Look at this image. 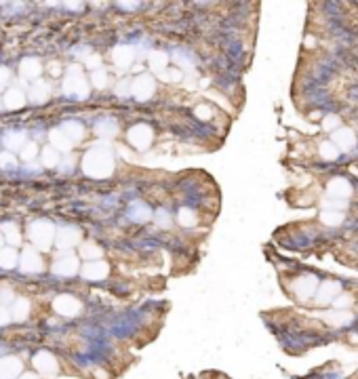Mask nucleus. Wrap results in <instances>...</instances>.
Masks as SVG:
<instances>
[{
	"mask_svg": "<svg viewBox=\"0 0 358 379\" xmlns=\"http://www.w3.org/2000/svg\"><path fill=\"white\" fill-rule=\"evenodd\" d=\"M333 144L337 146V150H352L356 146V135L352 129H346V126H339V129L333 133Z\"/></svg>",
	"mask_w": 358,
	"mask_h": 379,
	"instance_id": "a211bd4d",
	"label": "nucleus"
},
{
	"mask_svg": "<svg viewBox=\"0 0 358 379\" xmlns=\"http://www.w3.org/2000/svg\"><path fill=\"white\" fill-rule=\"evenodd\" d=\"M53 310L59 316H66V318H72V316L80 314L82 303L78 302L74 295H57L53 302Z\"/></svg>",
	"mask_w": 358,
	"mask_h": 379,
	"instance_id": "0eeeda50",
	"label": "nucleus"
},
{
	"mask_svg": "<svg viewBox=\"0 0 358 379\" xmlns=\"http://www.w3.org/2000/svg\"><path fill=\"white\" fill-rule=\"evenodd\" d=\"M181 76H184V74H181V70H175V68L166 70V72L160 74V78H162V80H166V82H179Z\"/></svg>",
	"mask_w": 358,
	"mask_h": 379,
	"instance_id": "79ce46f5",
	"label": "nucleus"
},
{
	"mask_svg": "<svg viewBox=\"0 0 358 379\" xmlns=\"http://www.w3.org/2000/svg\"><path fill=\"white\" fill-rule=\"evenodd\" d=\"M322 207L327 211H344L348 207V202L339 198H329V200H322Z\"/></svg>",
	"mask_w": 358,
	"mask_h": 379,
	"instance_id": "a19ab883",
	"label": "nucleus"
},
{
	"mask_svg": "<svg viewBox=\"0 0 358 379\" xmlns=\"http://www.w3.org/2000/svg\"><path fill=\"white\" fill-rule=\"evenodd\" d=\"M49 139H51V146H53L55 150H57V152H70L72 146H74V144H72V141L68 139L66 133H63V131L59 129V126H57V129H53V131L49 133Z\"/></svg>",
	"mask_w": 358,
	"mask_h": 379,
	"instance_id": "5701e85b",
	"label": "nucleus"
},
{
	"mask_svg": "<svg viewBox=\"0 0 358 379\" xmlns=\"http://www.w3.org/2000/svg\"><path fill=\"white\" fill-rule=\"evenodd\" d=\"M21 369H23V365L17 356H2L0 358V379H19Z\"/></svg>",
	"mask_w": 358,
	"mask_h": 379,
	"instance_id": "ddd939ff",
	"label": "nucleus"
},
{
	"mask_svg": "<svg viewBox=\"0 0 358 379\" xmlns=\"http://www.w3.org/2000/svg\"><path fill=\"white\" fill-rule=\"evenodd\" d=\"M15 167H17V158L13 156V152H2L0 154V169L13 171Z\"/></svg>",
	"mask_w": 358,
	"mask_h": 379,
	"instance_id": "58836bf2",
	"label": "nucleus"
},
{
	"mask_svg": "<svg viewBox=\"0 0 358 379\" xmlns=\"http://www.w3.org/2000/svg\"><path fill=\"white\" fill-rule=\"evenodd\" d=\"M26 144H28V135L23 131H9L4 135V146L9 152H13V150H19L21 152Z\"/></svg>",
	"mask_w": 358,
	"mask_h": 379,
	"instance_id": "b1692460",
	"label": "nucleus"
},
{
	"mask_svg": "<svg viewBox=\"0 0 358 379\" xmlns=\"http://www.w3.org/2000/svg\"><path fill=\"white\" fill-rule=\"evenodd\" d=\"M26 169H28V171H32V173H36V171H38V169H40V167H38V164H36V162H30V164H28V167H26Z\"/></svg>",
	"mask_w": 358,
	"mask_h": 379,
	"instance_id": "13d9d810",
	"label": "nucleus"
},
{
	"mask_svg": "<svg viewBox=\"0 0 358 379\" xmlns=\"http://www.w3.org/2000/svg\"><path fill=\"white\" fill-rule=\"evenodd\" d=\"M120 6L122 9H137L139 2H120Z\"/></svg>",
	"mask_w": 358,
	"mask_h": 379,
	"instance_id": "4d7b16f0",
	"label": "nucleus"
},
{
	"mask_svg": "<svg viewBox=\"0 0 358 379\" xmlns=\"http://www.w3.org/2000/svg\"><path fill=\"white\" fill-rule=\"evenodd\" d=\"M72 167H74V158H72V156H70V158H66V160L61 162V171H63V173H70V171H72Z\"/></svg>",
	"mask_w": 358,
	"mask_h": 379,
	"instance_id": "864d4df0",
	"label": "nucleus"
},
{
	"mask_svg": "<svg viewBox=\"0 0 358 379\" xmlns=\"http://www.w3.org/2000/svg\"><path fill=\"white\" fill-rule=\"evenodd\" d=\"M40 160H42V167H57L59 160H61V156H59V152L53 146H44L40 150Z\"/></svg>",
	"mask_w": 358,
	"mask_h": 379,
	"instance_id": "7c9ffc66",
	"label": "nucleus"
},
{
	"mask_svg": "<svg viewBox=\"0 0 358 379\" xmlns=\"http://www.w3.org/2000/svg\"><path fill=\"white\" fill-rule=\"evenodd\" d=\"M28 236L30 240L34 242V247L38 251H46L55 242V236H57V230L51 221H44V219H38L34 224H30L28 227Z\"/></svg>",
	"mask_w": 358,
	"mask_h": 379,
	"instance_id": "7ed1b4c3",
	"label": "nucleus"
},
{
	"mask_svg": "<svg viewBox=\"0 0 358 379\" xmlns=\"http://www.w3.org/2000/svg\"><path fill=\"white\" fill-rule=\"evenodd\" d=\"M11 318H13V314H11V310L6 305H0V327H4L6 322H11Z\"/></svg>",
	"mask_w": 358,
	"mask_h": 379,
	"instance_id": "09e8293b",
	"label": "nucleus"
},
{
	"mask_svg": "<svg viewBox=\"0 0 358 379\" xmlns=\"http://www.w3.org/2000/svg\"><path fill=\"white\" fill-rule=\"evenodd\" d=\"M0 232H2L4 236V240L9 242V247H17V244L21 242V234H19V226L15 224V221H6V224L0 226Z\"/></svg>",
	"mask_w": 358,
	"mask_h": 379,
	"instance_id": "393cba45",
	"label": "nucleus"
},
{
	"mask_svg": "<svg viewBox=\"0 0 358 379\" xmlns=\"http://www.w3.org/2000/svg\"><path fill=\"white\" fill-rule=\"evenodd\" d=\"M194 114L200 118V120H211V118H213V110H211L209 106H204V104H202V106H196Z\"/></svg>",
	"mask_w": 358,
	"mask_h": 379,
	"instance_id": "a18cd8bd",
	"label": "nucleus"
},
{
	"mask_svg": "<svg viewBox=\"0 0 358 379\" xmlns=\"http://www.w3.org/2000/svg\"><path fill=\"white\" fill-rule=\"evenodd\" d=\"M177 221H179V226H184V227H194L198 224V215H196V211L184 207L177 213Z\"/></svg>",
	"mask_w": 358,
	"mask_h": 379,
	"instance_id": "72a5a7b5",
	"label": "nucleus"
},
{
	"mask_svg": "<svg viewBox=\"0 0 358 379\" xmlns=\"http://www.w3.org/2000/svg\"><path fill=\"white\" fill-rule=\"evenodd\" d=\"M11 314H13V320H17V322L26 320L28 314H30V302H28V299H23V297L15 299L13 307H11Z\"/></svg>",
	"mask_w": 358,
	"mask_h": 379,
	"instance_id": "c756f323",
	"label": "nucleus"
},
{
	"mask_svg": "<svg viewBox=\"0 0 358 379\" xmlns=\"http://www.w3.org/2000/svg\"><path fill=\"white\" fill-rule=\"evenodd\" d=\"M126 137H129V144L135 148V150H139V152H143V150H148L150 146H152V141H154V131H152V126L150 124H135L129 129V133H126Z\"/></svg>",
	"mask_w": 358,
	"mask_h": 379,
	"instance_id": "20e7f679",
	"label": "nucleus"
},
{
	"mask_svg": "<svg viewBox=\"0 0 358 379\" xmlns=\"http://www.w3.org/2000/svg\"><path fill=\"white\" fill-rule=\"evenodd\" d=\"M19 265H21V270L28 272V274L40 272L42 270V257H40V253H38V249L26 247V251H23L21 257H19Z\"/></svg>",
	"mask_w": 358,
	"mask_h": 379,
	"instance_id": "1a4fd4ad",
	"label": "nucleus"
},
{
	"mask_svg": "<svg viewBox=\"0 0 358 379\" xmlns=\"http://www.w3.org/2000/svg\"><path fill=\"white\" fill-rule=\"evenodd\" d=\"M36 154H38V146L34 144V141H28V144L23 146V150H21V160L26 164H30V162H34Z\"/></svg>",
	"mask_w": 358,
	"mask_h": 379,
	"instance_id": "e433bc0d",
	"label": "nucleus"
},
{
	"mask_svg": "<svg viewBox=\"0 0 358 379\" xmlns=\"http://www.w3.org/2000/svg\"><path fill=\"white\" fill-rule=\"evenodd\" d=\"M11 302H15V295L11 289H2L0 291V305H9Z\"/></svg>",
	"mask_w": 358,
	"mask_h": 379,
	"instance_id": "de8ad7c7",
	"label": "nucleus"
},
{
	"mask_svg": "<svg viewBox=\"0 0 358 379\" xmlns=\"http://www.w3.org/2000/svg\"><path fill=\"white\" fill-rule=\"evenodd\" d=\"M318 150H320V156L324 158V160H335V158L339 156V150L333 141H324V144H320Z\"/></svg>",
	"mask_w": 358,
	"mask_h": 379,
	"instance_id": "c9c22d12",
	"label": "nucleus"
},
{
	"mask_svg": "<svg viewBox=\"0 0 358 379\" xmlns=\"http://www.w3.org/2000/svg\"><path fill=\"white\" fill-rule=\"evenodd\" d=\"M82 238V234L78 227L74 226H61L59 230H57V236H55V244L61 249V251H70V249H74L78 242H80Z\"/></svg>",
	"mask_w": 358,
	"mask_h": 379,
	"instance_id": "6e6552de",
	"label": "nucleus"
},
{
	"mask_svg": "<svg viewBox=\"0 0 358 379\" xmlns=\"http://www.w3.org/2000/svg\"><path fill=\"white\" fill-rule=\"evenodd\" d=\"M63 93L70 95V97H76V99L89 97V82H86V76L80 66L68 68L66 78H63Z\"/></svg>",
	"mask_w": 358,
	"mask_h": 379,
	"instance_id": "f03ea898",
	"label": "nucleus"
},
{
	"mask_svg": "<svg viewBox=\"0 0 358 379\" xmlns=\"http://www.w3.org/2000/svg\"><path fill=\"white\" fill-rule=\"evenodd\" d=\"M19 379H38V377H36L34 373H23V375H21Z\"/></svg>",
	"mask_w": 358,
	"mask_h": 379,
	"instance_id": "bf43d9fd",
	"label": "nucleus"
},
{
	"mask_svg": "<svg viewBox=\"0 0 358 379\" xmlns=\"http://www.w3.org/2000/svg\"><path fill=\"white\" fill-rule=\"evenodd\" d=\"M354 316L346 312V310H335V312H329V314H324V320L329 322V325L333 327H348L350 322H352Z\"/></svg>",
	"mask_w": 358,
	"mask_h": 379,
	"instance_id": "bb28decb",
	"label": "nucleus"
},
{
	"mask_svg": "<svg viewBox=\"0 0 358 379\" xmlns=\"http://www.w3.org/2000/svg\"><path fill=\"white\" fill-rule=\"evenodd\" d=\"M17 264H19V255L13 247H6V249L0 251V267H2V270H13Z\"/></svg>",
	"mask_w": 358,
	"mask_h": 379,
	"instance_id": "c85d7f7f",
	"label": "nucleus"
},
{
	"mask_svg": "<svg viewBox=\"0 0 358 379\" xmlns=\"http://www.w3.org/2000/svg\"><path fill=\"white\" fill-rule=\"evenodd\" d=\"M156 91V80L154 76L150 74H139L137 78L133 80V86H131V95L137 101H148L150 97L154 95Z\"/></svg>",
	"mask_w": 358,
	"mask_h": 379,
	"instance_id": "423d86ee",
	"label": "nucleus"
},
{
	"mask_svg": "<svg viewBox=\"0 0 358 379\" xmlns=\"http://www.w3.org/2000/svg\"><path fill=\"white\" fill-rule=\"evenodd\" d=\"M74 55H76V57H80V59H89L91 57V49H89V46H76V51H74Z\"/></svg>",
	"mask_w": 358,
	"mask_h": 379,
	"instance_id": "603ef678",
	"label": "nucleus"
},
{
	"mask_svg": "<svg viewBox=\"0 0 358 379\" xmlns=\"http://www.w3.org/2000/svg\"><path fill=\"white\" fill-rule=\"evenodd\" d=\"M339 295H341V284L335 282V280H324L316 291V303L318 305L333 303Z\"/></svg>",
	"mask_w": 358,
	"mask_h": 379,
	"instance_id": "9d476101",
	"label": "nucleus"
},
{
	"mask_svg": "<svg viewBox=\"0 0 358 379\" xmlns=\"http://www.w3.org/2000/svg\"><path fill=\"white\" fill-rule=\"evenodd\" d=\"M49 93H51V89H49V84L46 82H42V80H36V82H32V86H30V93H28V99L32 101V104H44L46 99H49Z\"/></svg>",
	"mask_w": 358,
	"mask_h": 379,
	"instance_id": "412c9836",
	"label": "nucleus"
},
{
	"mask_svg": "<svg viewBox=\"0 0 358 379\" xmlns=\"http://www.w3.org/2000/svg\"><path fill=\"white\" fill-rule=\"evenodd\" d=\"M49 72H51L53 76H59V74H61V68H59V63H57V61H53L51 66H49Z\"/></svg>",
	"mask_w": 358,
	"mask_h": 379,
	"instance_id": "5fc2aeb1",
	"label": "nucleus"
},
{
	"mask_svg": "<svg viewBox=\"0 0 358 379\" xmlns=\"http://www.w3.org/2000/svg\"><path fill=\"white\" fill-rule=\"evenodd\" d=\"M66 6H68V9H72V11H80L82 9L80 2H66Z\"/></svg>",
	"mask_w": 358,
	"mask_h": 379,
	"instance_id": "6e6d98bb",
	"label": "nucleus"
},
{
	"mask_svg": "<svg viewBox=\"0 0 358 379\" xmlns=\"http://www.w3.org/2000/svg\"><path fill=\"white\" fill-rule=\"evenodd\" d=\"M112 61L118 70H126L131 68V63L135 61V49L129 44H118L112 51Z\"/></svg>",
	"mask_w": 358,
	"mask_h": 379,
	"instance_id": "4468645a",
	"label": "nucleus"
},
{
	"mask_svg": "<svg viewBox=\"0 0 358 379\" xmlns=\"http://www.w3.org/2000/svg\"><path fill=\"white\" fill-rule=\"evenodd\" d=\"M101 253L103 251L95 242H86L80 247V257H84L86 262H97V259H101Z\"/></svg>",
	"mask_w": 358,
	"mask_h": 379,
	"instance_id": "f704fd0d",
	"label": "nucleus"
},
{
	"mask_svg": "<svg viewBox=\"0 0 358 379\" xmlns=\"http://www.w3.org/2000/svg\"><path fill=\"white\" fill-rule=\"evenodd\" d=\"M91 82L95 89H106L108 86V74H106V70H95L93 76H91Z\"/></svg>",
	"mask_w": 358,
	"mask_h": 379,
	"instance_id": "4c0bfd02",
	"label": "nucleus"
},
{
	"mask_svg": "<svg viewBox=\"0 0 358 379\" xmlns=\"http://www.w3.org/2000/svg\"><path fill=\"white\" fill-rule=\"evenodd\" d=\"M322 129H327V131H333V133H335L337 129H339V116H327V118H324V120H322Z\"/></svg>",
	"mask_w": 358,
	"mask_h": 379,
	"instance_id": "c03bdc74",
	"label": "nucleus"
},
{
	"mask_svg": "<svg viewBox=\"0 0 358 379\" xmlns=\"http://www.w3.org/2000/svg\"><path fill=\"white\" fill-rule=\"evenodd\" d=\"M80 274L86 280H103L110 274V265L106 262H101V259H97V262H86L80 267Z\"/></svg>",
	"mask_w": 358,
	"mask_h": 379,
	"instance_id": "f8f14e48",
	"label": "nucleus"
},
{
	"mask_svg": "<svg viewBox=\"0 0 358 379\" xmlns=\"http://www.w3.org/2000/svg\"><path fill=\"white\" fill-rule=\"evenodd\" d=\"M78 257L76 255H70V253H63L61 257L55 259L53 264V274L57 276H74L78 274Z\"/></svg>",
	"mask_w": 358,
	"mask_h": 379,
	"instance_id": "9b49d317",
	"label": "nucleus"
},
{
	"mask_svg": "<svg viewBox=\"0 0 358 379\" xmlns=\"http://www.w3.org/2000/svg\"><path fill=\"white\" fill-rule=\"evenodd\" d=\"M19 72H21V78H26V80H36L42 74V63L36 57H26L19 63Z\"/></svg>",
	"mask_w": 358,
	"mask_h": 379,
	"instance_id": "f3484780",
	"label": "nucleus"
},
{
	"mask_svg": "<svg viewBox=\"0 0 358 379\" xmlns=\"http://www.w3.org/2000/svg\"><path fill=\"white\" fill-rule=\"evenodd\" d=\"M318 287H320V282H318V278H316L314 274L299 276V278H295V280H293V284H291L293 293H295V297L301 299V302H306V299H310L312 295H316Z\"/></svg>",
	"mask_w": 358,
	"mask_h": 379,
	"instance_id": "39448f33",
	"label": "nucleus"
},
{
	"mask_svg": "<svg viewBox=\"0 0 358 379\" xmlns=\"http://www.w3.org/2000/svg\"><path fill=\"white\" fill-rule=\"evenodd\" d=\"M154 221H156L158 227H171V215H169V211L158 209V211L154 213Z\"/></svg>",
	"mask_w": 358,
	"mask_h": 379,
	"instance_id": "ea45409f",
	"label": "nucleus"
},
{
	"mask_svg": "<svg viewBox=\"0 0 358 379\" xmlns=\"http://www.w3.org/2000/svg\"><path fill=\"white\" fill-rule=\"evenodd\" d=\"M4 249V236H2V232H0V251Z\"/></svg>",
	"mask_w": 358,
	"mask_h": 379,
	"instance_id": "052dcab7",
	"label": "nucleus"
},
{
	"mask_svg": "<svg viewBox=\"0 0 358 379\" xmlns=\"http://www.w3.org/2000/svg\"><path fill=\"white\" fill-rule=\"evenodd\" d=\"M34 367L40 371L42 375H55L57 373V360H55V356L51 352H38L36 356H34Z\"/></svg>",
	"mask_w": 358,
	"mask_h": 379,
	"instance_id": "dca6fc26",
	"label": "nucleus"
},
{
	"mask_svg": "<svg viewBox=\"0 0 358 379\" xmlns=\"http://www.w3.org/2000/svg\"><path fill=\"white\" fill-rule=\"evenodd\" d=\"M171 59L177 63V66H181V68H190V70H194V55L192 53H188L186 49H177V51H173V55H171Z\"/></svg>",
	"mask_w": 358,
	"mask_h": 379,
	"instance_id": "2f4dec72",
	"label": "nucleus"
},
{
	"mask_svg": "<svg viewBox=\"0 0 358 379\" xmlns=\"http://www.w3.org/2000/svg\"><path fill=\"white\" fill-rule=\"evenodd\" d=\"M329 196L331 198H339V200H346L350 194H352V184L346 179V177H333L329 181Z\"/></svg>",
	"mask_w": 358,
	"mask_h": 379,
	"instance_id": "2eb2a0df",
	"label": "nucleus"
},
{
	"mask_svg": "<svg viewBox=\"0 0 358 379\" xmlns=\"http://www.w3.org/2000/svg\"><path fill=\"white\" fill-rule=\"evenodd\" d=\"M95 133H97L99 137H114L118 133V122L112 120V118H103L95 124Z\"/></svg>",
	"mask_w": 358,
	"mask_h": 379,
	"instance_id": "cd10ccee",
	"label": "nucleus"
},
{
	"mask_svg": "<svg viewBox=\"0 0 358 379\" xmlns=\"http://www.w3.org/2000/svg\"><path fill=\"white\" fill-rule=\"evenodd\" d=\"M84 63H86V68L93 70V72H95V70H101V68H99V66H101V57H99V55H91V57L86 59Z\"/></svg>",
	"mask_w": 358,
	"mask_h": 379,
	"instance_id": "8fccbe9b",
	"label": "nucleus"
},
{
	"mask_svg": "<svg viewBox=\"0 0 358 379\" xmlns=\"http://www.w3.org/2000/svg\"><path fill=\"white\" fill-rule=\"evenodd\" d=\"M350 305H352V297L344 295V293H341V295L335 299V302H333V307H335V310H348Z\"/></svg>",
	"mask_w": 358,
	"mask_h": 379,
	"instance_id": "37998d69",
	"label": "nucleus"
},
{
	"mask_svg": "<svg viewBox=\"0 0 358 379\" xmlns=\"http://www.w3.org/2000/svg\"><path fill=\"white\" fill-rule=\"evenodd\" d=\"M82 171H84L89 177H95V179L110 177V175L114 173V154H112V148H110L108 144L93 146L89 152L84 154V158H82Z\"/></svg>",
	"mask_w": 358,
	"mask_h": 379,
	"instance_id": "f257e3e1",
	"label": "nucleus"
},
{
	"mask_svg": "<svg viewBox=\"0 0 358 379\" xmlns=\"http://www.w3.org/2000/svg\"><path fill=\"white\" fill-rule=\"evenodd\" d=\"M320 221L324 226H331V227L341 226V224H344V211H327V209H322Z\"/></svg>",
	"mask_w": 358,
	"mask_h": 379,
	"instance_id": "473e14b6",
	"label": "nucleus"
},
{
	"mask_svg": "<svg viewBox=\"0 0 358 379\" xmlns=\"http://www.w3.org/2000/svg\"><path fill=\"white\" fill-rule=\"evenodd\" d=\"M59 129L66 133L68 139L72 141V144H78L82 137H84V126L80 122H76V120H68V122H63Z\"/></svg>",
	"mask_w": 358,
	"mask_h": 379,
	"instance_id": "a878e982",
	"label": "nucleus"
},
{
	"mask_svg": "<svg viewBox=\"0 0 358 379\" xmlns=\"http://www.w3.org/2000/svg\"><path fill=\"white\" fill-rule=\"evenodd\" d=\"M169 53H164V51H150L148 55V61H150V68H152V72L156 76H160L162 72H166L169 70Z\"/></svg>",
	"mask_w": 358,
	"mask_h": 379,
	"instance_id": "6ab92c4d",
	"label": "nucleus"
},
{
	"mask_svg": "<svg viewBox=\"0 0 358 379\" xmlns=\"http://www.w3.org/2000/svg\"><path fill=\"white\" fill-rule=\"evenodd\" d=\"M26 101H28V95L21 89H17V86H11L4 93V108H9V110H19L26 106Z\"/></svg>",
	"mask_w": 358,
	"mask_h": 379,
	"instance_id": "aec40b11",
	"label": "nucleus"
},
{
	"mask_svg": "<svg viewBox=\"0 0 358 379\" xmlns=\"http://www.w3.org/2000/svg\"><path fill=\"white\" fill-rule=\"evenodd\" d=\"M129 217H131L133 221H137V224H146V221H150L154 215H152V211H150L148 204L135 200L131 207H129Z\"/></svg>",
	"mask_w": 358,
	"mask_h": 379,
	"instance_id": "4be33fe9",
	"label": "nucleus"
},
{
	"mask_svg": "<svg viewBox=\"0 0 358 379\" xmlns=\"http://www.w3.org/2000/svg\"><path fill=\"white\" fill-rule=\"evenodd\" d=\"M9 78H11L9 68L0 66V89H4V86H6V82H9Z\"/></svg>",
	"mask_w": 358,
	"mask_h": 379,
	"instance_id": "3c124183",
	"label": "nucleus"
},
{
	"mask_svg": "<svg viewBox=\"0 0 358 379\" xmlns=\"http://www.w3.org/2000/svg\"><path fill=\"white\" fill-rule=\"evenodd\" d=\"M131 86H133V82L131 80H120L116 84V95H120V97H126V95H131Z\"/></svg>",
	"mask_w": 358,
	"mask_h": 379,
	"instance_id": "49530a36",
	"label": "nucleus"
}]
</instances>
